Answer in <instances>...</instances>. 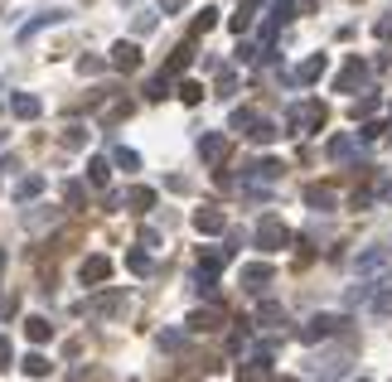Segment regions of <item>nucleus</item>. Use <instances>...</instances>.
Wrapping results in <instances>:
<instances>
[{
    "label": "nucleus",
    "instance_id": "nucleus-43",
    "mask_svg": "<svg viewBox=\"0 0 392 382\" xmlns=\"http://www.w3.org/2000/svg\"><path fill=\"white\" fill-rule=\"evenodd\" d=\"M140 247H150V252H155V247H160V232H155V227H140V237H136Z\"/></svg>",
    "mask_w": 392,
    "mask_h": 382
},
{
    "label": "nucleus",
    "instance_id": "nucleus-17",
    "mask_svg": "<svg viewBox=\"0 0 392 382\" xmlns=\"http://www.w3.org/2000/svg\"><path fill=\"white\" fill-rule=\"evenodd\" d=\"M325 68H330V58H325V54H310L306 63H301V68L291 73V78L301 82V87H310V82H320V78H325Z\"/></svg>",
    "mask_w": 392,
    "mask_h": 382
},
{
    "label": "nucleus",
    "instance_id": "nucleus-10",
    "mask_svg": "<svg viewBox=\"0 0 392 382\" xmlns=\"http://www.w3.org/2000/svg\"><path fill=\"white\" fill-rule=\"evenodd\" d=\"M301 198H306L310 208L330 213V208H339V184H325V179H315V184H306V189H301Z\"/></svg>",
    "mask_w": 392,
    "mask_h": 382
},
{
    "label": "nucleus",
    "instance_id": "nucleus-24",
    "mask_svg": "<svg viewBox=\"0 0 392 382\" xmlns=\"http://www.w3.org/2000/svg\"><path fill=\"white\" fill-rule=\"evenodd\" d=\"M121 300H126L121 291H107V296H97V300H87L83 310H78V315H112V310H116Z\"/></svg>",
    "mask_w": 392,
    "mask_h": 382
},
{
    "label": "nucleus",
    "instance_id": "nucleus-22",
    "mask_svg": "<svg viewBox=\"0 0 392 382\" xmlns=\"http://www.w3.org/2000/svg\"><path fill=\"white\" fill-rule=\"evenodd\" d=\"M10 111H15L20 121H34L44 107H39V97H34V92H15V97H10Z\"/></svg>",
    "mask_w": 392,
    "mask_h": 382
},
{
    "label": "nucleus",
    "instance_id": "nucleus-15",
    "mask_svg": "<svg viewBox=\"0 0 392 382\" xmlns=\"http://www.w3.org/2000/svg\"><path fill=\"white\" fill-rule=\"evenodd\" d=\"M233 257H237V252H233V242L203 247V252H198V271H218V276H223V266L233 262Z\"/></svg>",
    "mask_w": 392,
    "mask_h": 382
},
{
    "label": "nucleus",
    "instance_id": "nucleus-37",
    "mask_svg": "<svg viewBox=\"0 0 392 382\" xmlns=\"http://www.w3.org/2000/svg\"><path fill=\"white\" fill-rule=\"evenodd\" d=\"M155 344H160L165 354H179V349H184V329H160V339H155Z\"/></svg>",
    "mask_w": 392,
    "mask_h": 382
},
{
    "label": "nucleus",
    "instance_id": "nucleus-44",
    "mask_svg": "<svg viewBox=\"0 0 392 382\" xmlns=\"http://www.w3.org/2000/svg\"><path fill=\"white\" fill-rule=\"evenodd\" d=\"M310 262H315V252H310V242L301 237V252H296V271H301V266H310Z\"/></svg>",
    "mask_w": 392,
    "mask_h": 382
},
{
    "label": "nucleus",
    "instance_id": "nucleus-13",
    "mask_svg": "<svg viewBox=\"0 0 392 382\" xmlns=\"http://www.w3.org/2000/svg\"><path fill=\"white\" fill-rule=\"evenodd\" d=\"M198 160L203 164H223L228 160V136L223 131H203V136H198Z\"/></svg>",
    "mask_w": 392,
    "mask_h": 382
},
{
    "label": "nucleus",
    "instance_id": "nucleus-23",
    "mask_svg": "<svg viewBox=\"0 0 392 382\" xmlns=\"http://www.w3.org/2000/svg\"><path fill=\"white\" fill-rule=\"evenodd\" d=\"M126 266H131V276H150L155 271V262H150V247H131V252H126Z\"/></svg>",
    "mask_w": 392,
    "mask_h": 382
},
{
    "label": "nucleus",
    "instance_id": "nucleus-32",
    "mask_svg": "<svg viewBox=\"0 0 392 382\" xmlns=\"http://www.w3.org/2000/svg\"><path fill=\"white\" fill-rule=\"evenodd\" d=\"M39 193H44V179H39V174H25V179L15 184V198H20V203H29V198H39Z\"/></svg>",
    "mask_w": 392,
    "mask_h": 382
},
{
    "label": "nucleus",
    "instance_id": "nucleus-30",
    "mask_svg": "<svg viewBox=\"0 0 392 382\" xmlns=\"http://www.w3.org/2000/svg\"><path fill=\"white\" fill-rule=\"evenodd\" d=\"M58 20H63V15H58V10H49V15H39V20H29V25H20V44H29V39H34L39 29L58 25Z\"/></svg>",
    "mask_w": 392,
    "mask_h": 382
},
{
    "label": "nucleus",
    "instance_id": "nucleus-6",
    "mask_svg": "<svg viewBox=\"0 0 392 382\" xmlns=\"http://www.w3.org/2000/svg\"><path fill=\"white\" fill-rule=\"evenodd\" d=\"M257 247H262L267 257H271V252H286V247H291V227H286L276 213H267V218L257 223Z\"/></svg>",
    "mask_w": 392,
    "mask_h": 382
},
{
    "label": "nucleus",
    "instance_id": "nucleus-28",
    "mask_svg": "<svg viewBox=\"0 0 392 382\" xmlns=\"http://www.w3.org/2000/svg\"><path fill=\"white\" fill-rule=\"evenodd\" d=\"M63 203L68 208H87V179H63Z\"/></svg>",
    "mask_w": 392,
    "mask_h": 382
},
{
    "label": "nucleus",
    "instance_id": "nucleus-5",
    "mask_svg": "<svg viewBox=\"0 0 392 382\" xmlns=\"http://www.w3.org/2000/svg\"><path fill=\"white\" fill-rule=\"evenodd\" d=\"M349 325V315H335V310H320L310 325H301V344H320V339H335L339 329Z\"/></svg>",
    "mask_w": 392,
    "mask_h": 382
},
{
    "label": "nucleus",
    "instance_id": "nucleus-25",
    "mask_svg": "<svg viewBox=\"0 0 392 382\" xmlns=\"http://www.w3.org/2000/svg\"><path fill=\"white\" fill-rule=\"evenodd\" d=\"M25 334H29V344H49V339H54V325H49L44 315H29V320H25Z\"/></svg>",
    "mask_w": 392,
    "mask_h": 382
},
{
    "label": "nucleus",
    "instance_id": "nucleus-49",
    "mask_svg": "<svg viewBox=\"0 0 392 382\" xmlns=\"http://www.w3.org/2000/svg\"><path fill=\"white\" fill-rule=\"evenodd\" d=\"M281 382H301V378H281Z\"/></svg>",
    "mask_w": 392,
    "mask_h": 382
},
{
    "label": "nucleus",
    "instance_id": "nucleus-20",
    "mask_svg": "<svg viewBox=\"0 0 392 382\" xmlns=\"http://www.w3.org/2000/svg\"><path fill=\"white\" fill-rule=\"evenodd\" d=\"M257 10H262L257 0H242V5L233 10V20H228V29H233V34H247V29H252V20H257Z\"/></svg>",
    "mask_w": 392,
    "mask_h": 382
},
{
    "label": "nucleus",
    "instance_id": "nucleus-35",
    "mask_svg": "<svg viewBox=\"0 0 392 382\" xmlns=\"http://www.w3.org/2000/svg\"><path fill=\"white\" fill-rule=\"evenodd\" d=\"M378 107H383V97H378V92H368V97H359V102L349 107V116H354V121H364V116H373Z\"/></svg>",
    "mask_w": 392,
    "mask_h": 382
},
{
    "label": "nucleus",
    "instance_id": "nucleus-50",
    "mask_svg": "<svg viewBox=\"0 0 392 382\" xmlns=\"http://www.w3.org/2000/svg\"><path fill=\"white\" fill-rule=\"evenodd\" d=\"M359 382H368V378H359Z\"/></svg>",
    "mask_w": 392,
    "mask_h": 382
},
{
    "label": "nucleus",
    "instance_id": "nucleus-31",
    "mask_svg": "<svg viewBox=\"0 0 392 382\" xmlns=\"http://www.w3.org/2000/svg\"><path fill=\"white\" fill-rule=\"evenodd\" d=\"M174 92H179V102H184V107H198V102H203V82H194V78L174 82Z\"/></svg>",
    "mask_w": 392,
    "mask_h": 382
},
{
    "label": "nucleus",
    "instance_id": "nucleus-8",
    "mask_svg": "<svg viewBox=\"0 0 392 382\" xmlns=\"http://www.w3.org/2000/svg\"><path fill=\"white\" fill-rule=\"evenodd\" d=\"M112 271H116V266H112V257H107V252H92V257H83V266H78V281L97 291L102 281H112Z\"/></svg>",
    "mask_w": 392,
    "mask_h": 382
},
{
    "label": "nucleus",
    "instance_id": "nucleus-39",
    "mask_svg": "<svg viewBox=\"0 0 392 382\" xmlns=\"http://www.w3.org/2000/svg\"><path fill=\"white\" fill-rule=\"evenodd\" d=\"M58 140H63V150H83L87 131H83V126H63V136H58Z\"/></svg>",
    "mask_w": 392,
    "mask_h": 382
},
{
    "label": "nucleus",
    "instance_id": "nucleus-7",
    "mask_svg": "<svg viewBox=\"0 0 392 382\" xmlns=\"http://www.w3.org/2000/svg\"><path fill=\"white\" fill-rule=\"evenodd\" d=\"M325 155H330L335 164H364V136H349V131H339V136H330Z\"/></svg>",
    "mask_w": 392,
    "mask_h": 382
},
{
    "label": "nucleus",
    "instance_id": "nucleus-11",
    "mask_svg": "<svg viewBox=\"0 0 392 382\" xmlns=\"http://www.w3.org/2000/svg\"><path fill=\"white\" fill-rule=\"evenodd\" d=\"M194 227H198V232H208V237H223L228 208H218V203H203V208H194Z\"/></svg>",
    "mask_w": 392,
    "mask_h": 382
},
{
    "label": "nucleus",
    "instance_id": "nucleus-42",
    "mask_svg": "<svg viewBox=\"0 0 392 382\" xmlns=\"http://www.w3.org/2000/svg\"><path fill=\"white\" fill-rule=\"evenodd\" d=\"M373 34H378V39H383V44H392V15H383V20H378V25H373Z\"/></svg>",
    "mask_w": 392,
    "mask_h": 382
},
{
    "label": "nucleus",
    "instance_id": "nucleus-19",
    "mask_svg": "<svg viewBox=\"0 0 392 382\" xmlns=\"http://www.w3.org/2000/svg\"><path fill=\"white\" fill-rule=\"evenodd\" d=\"M247 174H252V179H267V184H276L281 174H286V160H271V155H267V160H252V164H247Z\"/></svg>",
    "mask_w": 392,
    "mask_h": 382
},
{
    "label": "nucleus",
    "instance_id": "nucleus-36",
    "mask_svg": "<svg viewBox=\"0 0 392 382\" xmlns=\"http://www.w3.org/2000/svg\"><path fill=\"white\" fill-rule=\"evenodd\" d=\"M276 136H281L276 126H271L267 116H257V126H252V136H247V140H257V145H271V140H276Z\"/></svg>",
    "mask_w": 392,
    "mask_h": 382
},
{
    "label": "nucleus",
    "instance_id": "nucleus-3",
    "mask_svg": "<svg viewBox=\"0 0 392 382\" xmlns=\"http://www.w3.org/2000/svg\"><path fill=\"white\" fill-rule=\"evenodd\" d=\"M373 63L368 58H344V68L335 73V92H368Z\"/></svg>",
    "mask_w": 392,
    "mask_h": 382
},
{
    "label": "nucleus",
    "instance_id": "nucleus-45",
    "mask_svg": "<svg viewBox=\"0 0 392 382\" xmlns=\"http://www.w3.org/2000/svg\"><path fill=\"white\" fill-rule=\"evenodd\" d=\"M10 358H15V349H10V339L0 334V368H10Z\"/></svg>",
    "mask_w": 392,
    "mask_h": 382
},
{
    "label": "nucleus",
    "instance_id": "nucleus-47",
    "mask_svg": "<svg viewBox=\"0 0 392 382\" xmlns=\"http://www.w3.org/2000/svg\"><path fill=\"white\" fill-rule=\"evenodd\" d=\"M160 10H165V15H179V10H184V0H160Z\"/></svg>",
    "mask_w": 392,
    "mask_h": 382
},
{
    "label": "nucleus",
    "instance_id": "nucleus-21",
    "mask_svg": "<svg viewBox=\"0 0 392 382\" xmlns=\"http://www.w3.org/2000/svg\"><path fill=\"white\" fill-rule=\"evenodd\" d=\"M107 179H112V160H107V155H92V160H87V184H92V189H107Z\"/></svg>",
    "mask_w": 392,
    "mask_h": 382
},
{
    "label": "nucleus",
    "instance_id": "nucleus-12",
    "mask_svg": "<svg viewBox=\"0 0 392 382\" xmlns=\"http://www.w3.org/2000/svg\"><path fill=\"white\" fill-rule=\"evenodd\" d=\"M271 281H276V266H271V262H252V266H242V291H252V296H262Z\"/></svg>",
    "mask_w": 392,
    "mask_h": 382
},
{
    "label": "nucleus",
    "instance_id": "nucleus-27",
    "mask_svg": "<svg viewBox=\"0 0 392 382\" xmlns=\"http://www.w3.org/2000/svg\"><path fill=\"white\" fill-rule=\"evenodd\" d=\"M131 111H136V102H131V97H121V102H116V107H102V126H107V131H112V126H121V121H126V116H131Z\"/></svg>",
    "mask_w": 392,
    "mask_h": 382
},
{
    "label": "nucleus",
    "instance_id": "nucleus-9",
    "mask_svg": "<svg viewBox=\"0 0 392 382\" xmlns=\"http://www.w3.org/2000/svg\"><path fill=\"white\" fill-rule=\"evenodd\" d=\"M184 325L194 329V334H213V329L228 325V310L223 305H203V310H189V315H184Z\"/></svg>",
    "mask_w": 392,
    "mask_h": 382
},
{
    "label": "nucleus",
    "instance_id": "nucleus-40",
    "mask_svg": "<svg viewBox=\"0 0 392 382\" xmlns=\"http://www.w3.org/2000/svg\"><path fill=\"white\" fill-rule=\"evenodd\" d=\"M112 160L121 164V169H140V155H136V150H126V145H121V150H116Z\"/></svg>",
    "mask_w": 392,
    "mask_h": 382
},
{
    "label": "nucleus",
    "instance_id": "nucleus-18",
    "mask_svg": "<svg viewBox=\"0 0 392 382\" xmlns=\"http://www.w3.org/2000/svg\"><path fill=\"white\" fill-rule=\"evenodd\" d=\"M155 198H160V193L150 189V184H131V189H126V208H131V213H150Z\"/></svg>",
    "mask_w": 392,
    "mask_h": 382
},
{
    "label": "nucleus",
    "instance_id": "nucleus-29",
    "mask_svg": "<svg viewBox=\"0 0 392 382\" xmlns=\"http://www.w3.org/2000/svg\"><path fill=\"white\" fill-rule=\"evenodd\" d=\"M281 320H286V310H281L276 300H262V305H257V329H262V325H267V329H276Z\"/></svg>",
    "mask_w": 392,
    "mask_h": 382
},
{
    "label": "nucleus",
    "instance_id": "nucleus-4",
    "mask_svg": "<svg viewBox=\"0 0 392 382\" xmlns=\"http://www.w3.org/2000/svg\"><path fill=\"white\" fill-rule=\"evenodd\" d=\"M325 116H330L325 102H306V107H291L286 126H291V136H310V131H320V126H325Z\"/></svg>",
    "mask_w": 392,
    "mask_h": 382
},
{
    "label": "nucleus",
    "instance_id": "nucleus-33",
    "mask_svg": "<svg viewBox=\"0 0 392 382\" xmlns=\"http://www.w3.org/2000/svg\"><path fill=\"white\" fill-rule=\"evenodd\" d=\"M228 126H233L237 136H252V126H257V111H252V107H237V111H233V121H228Z\"/></svg>",
    "mask_w": 392,
    "mask_h": 382
},
{
    "label": "nucleus",
    "instance_id": "nucleus-38",
    "mask_svg": "<svg viewBox=\"0 0 392 382\" xmlns=\"http://www.w3.org/2000/svg\"><path fill=\"white\" fill-rule=\"evenodd\" d=\"M213 25H218V10H198V20H194V29H189V39H203Z\"/></svg>",
    "mask_w": 392,
    "mask_h": 382
},
{
    "label": "nucleus",
    "instance_id": "nucleus-34",
    "mask_svg": "<svg viewBox=\"0 0 392 382\" xmlns=\"http://www.w3.org/2000/svg\"><path fill=\"white\" fill-rule=\"evenodd\" d=\"M20 368H25L29 378H49V373H54V363H49L44 354H25V363H20Z\"/></svg>",
    "mask_w": 392,
    "mask_h": 382
},
{
    "label": "nucleus",
    "instance_id": "nucleus-46",
    "mask_svg": "<svg viewBox=\"0 0 392 382\" xmlns=\"http://www.w3.org/2000/svg\"><path fill=\"white\" fill-rule=\"evenodd\" d=\"M145 29H155V15L145 10V15H136V34H145Z\"/></svg>",
    "mask_w": 392,
    "mask_h": 382
},
{
    "label": "nucleus",
    "instance_id": "nucleus-2",
    "mask_svg": "<svg viewBox=\"0 0 392 382\" xmlns=\"http://www.w3.org/2000/svg\"><path fill=\"white\" fill-rule=\"evenodd\" d=\"M276 378V358L271 349H247L242 363H237V382H271Z\"/></svg>",
    "mask_w": 392,
    "mask_h": 382
},
{
    "label": "nucleus",
    "instance_id": "nucleus-41",
    "mask_svg": "<svg viewBox=\"0 0 392 382\" xmlns=\"http://www.w3.org/2000/svg\"><path fill=\"white\" fill-rule=\"evenodd\" d=\"M237 92V73H218V97H233Z\"/></svg>",
    "mask_w": 392,
    "mask_h": 382
},
{
    "label": "nucleus",
    "instance_id": "nucleus-48",
    "mask_svg": "<svg viewBox=\"0 0 392 382\" xmlns=\"http://www.w3.org/2000/svg\"><path fill=\"white\" fill-rule=\"evenodd\" d=\"M5 266H10V257H5V247H0V276H5Z\"/></svg>",
    "mask_w": 392,
    "mask_h": 382
},
{
    "label": "nucleus",
    "instance_id": "nucleus-1",
    "mask_svg": "<svg viewBox=\"0 0 392 382\" xmlns=\"http://www.w3.org/2000/svg\"><path fill=\"white\" fill-rule=\"evenodd\" d=\"M189 63H194V39H184V44H179V49H174V54L165 58V68H160L155 78L145 82V97H150V102H160V97H169V82L179 78V73H184Z\"/></svg>",
    "mask_w": 392,
    "mask_h": 382
},
{
    "label": "nucleus",
    "instance_id": "nucleus-26",
    "mask_svg": "<svg viewBox=\"0 0 392 382\" xmlns=\"http://www.w3.org/2000/svg\"><path fill=\"white\" fill-rule=\"evenodd\" d=\"M354 271L359 276H383L388 271V257H383V252H364V257L354 262Z\"/></svg>",
    "mask_w": 392,
    "mask_h": 382
},
{
    "label": "nucleus",
    "instance_id": "nucleus-16",
    "mask_svg": "<svg viewBox=\"0 0 392 382\" xmlns=\"http://www.w3.org/2000/svg\"><path fill=\"white\" fill-rule=\"evenodd\" d=\"M252 349V325H233L228 329V339H223V354L228 358H242Z\"/></svg>",
    "mask_w": 392,
    "mask_h": 382
},
{
    "label": "nucleus",
    "instance_id": "nucleus-14",
    "mask_svg": "<svg viewBox=\"0 0 392 382\" xmlns=\"http://www.w3.org/2000/svg\"><path fill=\"white\" fill-rule=\"evenodd\" d=\"M107 58H112V68H121V73H136L140 68V44L136 39H116Z\"/></svg>",
    "mask_w": 392,
    "mask_h": 382
}]
</instances>
